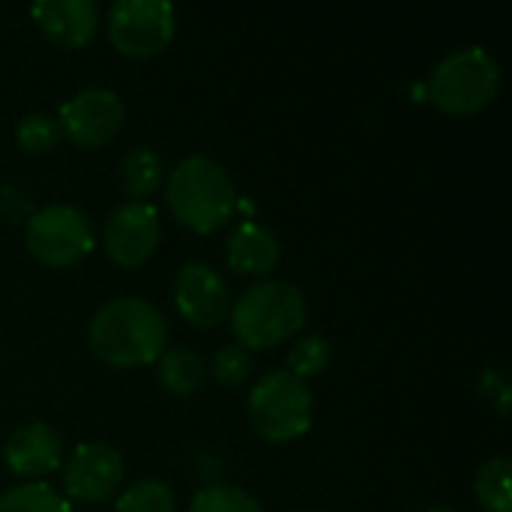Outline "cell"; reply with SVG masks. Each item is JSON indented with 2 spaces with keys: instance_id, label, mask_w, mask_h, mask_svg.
<instances>
[{
  "instance_id": "e0dca14e",
  "label": "cell",
  "mask_w": 512,
  "mask_h": 512,
  "mask_svg": "<svg viewBox=\"0 0 512 512\" xmlns=\"http://www.w3.org/2000/svg\"><path fill=\"white\" fill-rule=\"evenodd\" d=\"M477 501L486 512H512V462L507 456L489 459L474 480Z\"/></svg>"
},
{
  "instance_id": "cb8c5ba5",
  "label": "cell",
  "mask_w": 512,
  "mask_h": 512,
  "mask_svg": "<svg viewBox=\"0 0 512 512\" xmlns=\"http://www.w3.org/2000/svg\"><path fill=\"white\" fill-rule=\"evenodd\" d=\"M417 512H453V510H447V507H429V510H417Z\"/></svg>"
},
{
  "instance_id": "52a82bcc",
  "label": "cell",
  "mask_w": 512,
  "mask_h": 512,
  "mask_svg": "<svg viewBox=\"0 0 512 512\" xmlns=\"http://www.w3.org/2000/svg\"><path fill=\"white\" fill-rule=\"evenodd\" d=\"M174 33L177 18L168 0H117L108 9V39L126 57H153L171 45Z\"/></svg>"
},
{
  "instance_id": "7402d4cb",
  "label": "cell",
  "mask_w": 512,
  "mask_h": 512,
  "mask_svg": "<svg viewBox=\"0 0 512 512\" xmlns=\"http://www.w3.org/2000/svg\"><path fill=\"white\" fill-rule=\"evenodd\" d=\"M60 138V126L48 114H24L15 126V141L24 153H48Z\"/></svg>"
},
{
  "instance_id": "7a4b0ae2",
  "label": "cell",
  "mask_w": 512,
  "mask_h": 512,
  "mask_svg": "<svg viewBox=\"0 0 512 512\" xmlns=\"http://www.w3.org/2000/svg\"><path fill=\"white\" fill-rule=\"evenodd\" d=\"M165 201L183 228L195 234H213L231 219L237 207V189L231 174L216 159L189 156L168 174Z\"/></svg>"
},
{
  "instance_id": "277c9868",
  "label": "cell",
  "mask_w": 512,
  "mask_h": 512,
  "mask_svg": "<svg viewBox=\"0 0 512 512\" xmlns=\"http://www.w3.org/2000/svg\"><path fill=\"white\" fill-rule=\"evenodd\" d=\"M501 90V69L495 57L480 48H459L447 54L432 78H429V99L453 117H468L495 102Z\"/></svg>"
},
{
  "instance_id": "ba28073f",
  "label": "cell",
  "mask_w": 512,
  "mask_h": 512,
  "mask_svg": "<svg viewBox=\"0 0 512 512\" xmlns=\"http://www.w3.org/2000/svg\"><path fill=\"white\" fill-rule=\"evenodd\" d=\"M123 99L108 87H84L63 102L57 126L60 135L78 150H96L108 144L123 126Z\"/></svg>"
},
{
  "instance_id": "d6986e66",
  "label": "cell",
  "mask_w": 512,
  "mask_h": 512,
  "mask_svg": "<svg viewBox=\"0 0 512 512\" xmlns=\"http://www.w3.org/2000/svg\"><path fill=\"white\" fill-rule=\"evenodd\" d=\"M114 512H174V492L162 480H138L117 498Z\"/></svg>"
},
{
  "instance_id": "5bb4252c",
  "label": "cell",
  "mask_w": 512,
  "mask_h": 512,
  "mask_svg": "<svg viewBox=\"0 0 512 512\" xmlns=\"http://www.w3.org/2000/svg\"><path fill=\"white\" fill-rule=\"evenodd\" d=\"M228 264L240 276H267L279 267L282 246L279 237L261 222H243L228 237Z\"/></svg>"
},
{
  "instance_id": "2e32d148",
  "label": "cell",
  "mask_w": 512,
  "mask_h": 512,
  "mask_svg": "<svg viewBox=\"0 0 512 512\" xmlns=\"http://www.w3.org/2000/svg\"><path fill=\"white\" fill-rule=\"evenodd\" d=\"M162 177H165L162 156L150 147H135L132 153H126V159L120 165V183L132 201L153 198V192H159V186H162Z\"/></svg>"
},
{
  "instance_id": "ffe728a7",
  "label": "cell",
  "mask_w": 512,
  "mask_h": 512,
  "mask_svg": "<svg viewBox=\"0 0 512 512\" xmlns=\"http://www.w3.org/2000/svg\"><path fill=\"white\" fill-rule=\"evenodd\" d=\"M189 512H264L261 504L243 492V489H234V486H222V483H213V486H204L195 492Z\"/></svg>"
},
{
  "instance_id": "9c48e42d",
  "label": "cell",
  "mask_w": 512,
  "mask_h": 512,
  "mask_svg": "<svg viewBox=\"0 0 512 512\" xmlns=\"http://www.w3.org/2000/svg\"><path fill=\"white\" fill-rule=\"evenodd\" d=\"M159 237V210L150 201H129L117 207L102 228L105 255L117 267H141L144 261H150Z\"/></svg>"
},
{
  "instance_id": "5b68a950",
  "label": "cell",
  "mask_w": 512,
  "mask_h": 512,
  "mask_svg": "<svg viewBox=\"0 0 512 512\" xmlns=\"http://www.w3.org/2000/svg\"><path fill=\"white\" fill-rule=\"evenodd\" d=\"M312 390L288 369L264 375L246 402L252 429L270 444H288L312 429Z\"/></svg>"
},
{
  "instance_id": "44dd1931",
  "label": "cell",
  "mask_w": 512,
  "mask_h": 512,
  "mask_svg": "<svg viewBox=\"0 0 512 512\" xmlns=\"http://www.w3.org/2000/svg\"><path fill=\"white\" fill-rule=\"evenodd\" d=\"M333 360V348L324 336H306L300 339L294 348H291V357H288V372L297 375L300 381L306 378H315L321 375Z\"/></svg>"
},
{
  "instance_id": "d4e9b609",
  "label": "cell",
  "mask_w": 512,
  "mask_h": 512,
  "mask_svg": "<svg viewBox=\"0 0 512 512\" xmlns=\"http://www.w3.org/2000/svg\"><path fill=\"white\" fill-rule=\"evenodd\" d=\"M81 512H96V510H81Z\"/></svg>"
},
{
  "instance_id": "8992f818",
  "label": "cell",
  "mask_w": 512,
  "mask_h": 512,
  "mask_svg": "<svg viewBox=\"0 0 512 512\" xmlns=\"http://www.w3.org/2000/svg\"><path fill=\"white\" fill-rule=\"evenodd\" d=\"M27 252L45 267H72L90 255L96 237L90 219L69 204L33 210L24 222Z\"/></svg>"
},
{
  "instance_id": "9a60e30c",
  "label": "cell",
  "mask_w": 512,
  "mask_h": 512,
  "mask_svg": "<svg viewBox=\"0 0 512 512\" xmlns=\"http://www.w3.org/2000/svg\"><path fill=\"white\" fill-rule=\"evenodd\" d=\"M156 375H159V384L165 393L177 396V399H186V396H195L201 387H204V378H207V369L201 363V357L189 348H171V351H162V357L156 360Z\"/></svg>"
},
{
  "instance_id": "8fae6325",
  "label": "cell",
  "mask_w": 512,
  "mask_h": 512,
  "mask_svg": "<svg viewBox=\"0 0 512 512\" xmlns=\"http://www.w3.org/2000/svg\"><path fill=\"white\" fill-rule=\"evenodd\" d=\"M123 474H126L123 456L108 444L90 441L75 447V453L69 456L63 471V489L72 501L99 504L117 492Z\"/></svg>"
},
{
  "instance_id": "4fadbf2b",
  "label": "cell",
  "mask_w": 512,
  "mask_h": 512,
  "mask_svg": "<svg viewBox=\"0 0 512 512\" xmlns=\"http://www.w3.org/2000/svg\"><path fill=\"white\" fill-rule=\"evenodd\" d=\"M3 459L12 474L36 480V477L57 471L63 459V444L48 423H27L12 432L3 450Z\"/></svg>"
},
{
  "instance_id": "6da1fadb",
  "label": "cell",
  "mask_w": 512,
  "mask_h": 512,
  "mask_svg": "<svg viewBox=\"0 0 512 512\" xmlns=\"http://www.w3.org/2000/svg\"><path fill=\"white\" fill-rule=\"evenodd\" d=\"M87 342L99 363L111 369H141L162 357L168 324L153 303L117 297L93 315Z\"/></svg>"
},
{
  "instance_id": "30bf717a",
  "label": "cell",
  "mask_w": 512,
  "mask_h": 512,
  "mask_svg": "<svg viewBox=\"0 0 512 512\" xmlns=\"http://www.w3.org/2000/svg\"><path fill=\"white\" fill-rule=\"evenodd\" d=\"M174 306L180 318L198 330L219 327L231 312V297L222 273L201 261L183 264L174 276Z\"/></svg>"
},
{
  "instance_id": "603a6c76",
  "label": "cell",
  "mask_w": 512,
  "mask_h": 512,
  "mask_svg": "<svg viewBox=\"0 0 512 512\" xmlns=\"http://www.w3.org/2000/svg\"><path fill=\"white\" fill-rule=\"evenodd\" d=\"M252 375V357L240 345H228L213 357V378L222 387H243Z\"/></svg>"
},
{
  "instance_id": "ac0fdd59",
  "label": "cell",
  "mask_w": 512,
  "mask_h": 512,
  "mask_svg": "<svg viewBox=\"0 0 512 512\" xmlns=\"http://www.w3.org/2000/svg\"><path fill=\"white\" fill-rule=\"evenodd\" d=\"M0 512H72V507L48 483H21L0 495Z\"/></svg>"
},
{
  "instance_id": "7c38bea8",
  "label": "cell",
  "mask_w": 512,
  "mask_h": 512,
  "mask_svg": "<svg viewBox=\"0 0 512 512\" xmlns=\"http://www.w3.org/2000/svg\"><path fill=\"white\" fill-rule=\"evenodd\" d=\"M30 15L57 48H84L99 27V6L93 0H42L33 3Z\"/></svg>"
},
{
  "instance_id": "3957f363",
  "label": "cell",
  "mask_w": 512,
  "mask_h": 512,
  "mask_svg": "<svg viewBox=\"0 0 512 512\" xmlns=\"http://www.w3.org/2000/svg\"><path fill=\"white\" fill-rule=\"evenodd\" d=\"M306 297L297 285L267 279L246 288L231 306V333L243 351H267L306 327Z\"/></svg>"
}]
</instances>
